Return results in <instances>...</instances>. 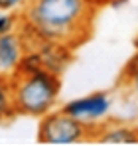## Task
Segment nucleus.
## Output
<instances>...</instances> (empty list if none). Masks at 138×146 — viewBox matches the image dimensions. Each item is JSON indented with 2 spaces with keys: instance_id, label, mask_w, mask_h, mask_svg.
Masks as SVG:
<instances>
[{
  "instance_id": "f257e3e1",
  "label": "nucleus",
  "mask_w": 138,
  "mask_h": 146,
  "mask_svg": "<svg viewBox=\"0 0 138 146\" xmlns=\"http://www.w3.org/2000/svg\"><path fill=\"white\" fill-rule=\"evenodd\" d=\"M97 10L99 6L89 0H26L18 30L26 40L75 49L91 38Z\"/></svg>"
},
{
  "instance_id": "f03ea898",
  "label": "nucleus",
  "mask_w": 138,
  "mask_h": 146,
  "mask_svg": "<svg viewBox=\"0 0 138 146\" xmlns=\"http://www.w3.org/2000/svg\"><path fill=\"white\" fill-rule=\"evenodd\" d=\"M10 93L16 117L40 119L55 109L61 93V75L36 69L16 73L10 79Z\"/></svg>"
},
{
  "instance_id": "7ed1b4c3",
  "label": "nucleus",
  "mask_w": 138,
  "mask_h": 146,
  "mask_svg": "<svg viewBox=\"0 0 138 146\" xmlns=\"http://www.w3.org/2000/svg\"><path fill=\"white\" fill-rule=\"evenodd\" d=\"M101 126V124H99ZM99 126L83 124L77 119L69 117L67 113L59 111H49L47 115L40 117L38 124V142L40 144H53V146H69L79 144L89 138H95Z\"/></svg>"
},
{
  "instance_id": "20e7f679",
  "label": "nucleus",
  "mask_w": 138,
  "mask_h": 146,
  "mask_svg": "<svg viewBox=\"0 0 138 146\" xmlns=\"http://www.w3.org/2000/svg\"><path fill=\"white\" fill-rule=\"evenodd\" d=\"M111 109H113V99L107 91H95L91 95L67 101L61 107L63 113H67L69 117L77 119L83 124H89V126L103 124L101 121H105L109 117Z\"/></svg>"
},
{
  "instance_id": "39448f33",
  "label": "nucleus",
  "mask_w": 138,
  "mask_h": 146,
  "mask_svg": "<svg viewBox=\"0 0 138 146\" xmlns=\"http://www.w3.org/2000/svg\"><path fill=\"white\" fill-rule=\"evenodd\" d=\"M26 51H28V46L20 30L0 36V77L2 79L10 81L18 73L20 61Z\"/></svg>"
},
{
  "instance_id": "423d86ee",
  "label": "nucleus",
  "mask_w": 138,
  "mask_h": 146,
  "mask_svg": "<svg viewBox=\"0 0 138 146\" xmlns=\"http://www.w3.org/2000/svg\"><path fill=\"white\" fill-rule=\"evenodd\" d=\"M95 138L103 144H138V128L128 124H101Z\"/></svg>"
},
{
  "instance_id": "0eeeda50",
  "label": "nucleus",
  "mask_w": 138,
  "mask_h": 146,
  "mask_svg": "<svg viewBox=\"0 0 138 146\" xmlns=\"http://www.w3.org/2000/svg\"><path fill=\"white\" fill-rule=\"evenodd\" d=\"M118 83L138 101V51H136V55L124 65V71L120 75Z\"/></svg>"
},
{
  "instance_id": "6e6552de",
  "label": "nucleus",
  "mask_w": 138,
  "mask_h": 146,
  "mask_svg": "<svg viewBox=\"0 0 138 146\" xmlns=\"http://www.w3.org/2000/svg\"><path fill=\"white\" fill-rule=\"evenodd\" d=\"M14 105H12V93H10V81L0 77V122L14 119Z\"/></svg>"
},
{
  "instance_id": "1a4fd4ad",
  "label": "nucleus",
  "mask_w": 138,
  "mask_h": 146,
  "mask_svg": "<svg viewBox=\"0 0 138 146\" xmlns=\"http://www.w3.org/2000/svg\"><path fill=\"white\" fill-rule=\"evenodd\" d=\"M20 28V14L16 12H0V36L16 32Z\"/></svg>"
},
{
  "instance_id": "9d476101",
  "label": "nucleus",
  "mask_w": 138,
  "mask_h": 146,
  "mask_svg": "<svg viewBox=\"0 0 138 146\" xmlns=\"http://www.w3.org/2000/svg\"><path fill=\"white\" fill-rule=\"evenodd\" d=\"M24 4L26 0H0V12H16Z\"/></svg>"
},
{
  "instance_id": "9b49d317",
  "label": "nucleus",
  "mask_w": 138,
  "mask_h": 146,
  "mask_svg": "<svg viewBox=\"0 0 138 146\" xmlns=\"http://www.w3.org/2000/svg\"><path fill=\"white\" fill-rule=\"evenodd\" d=\"M89 2H93V4H95V6H99V8H101V6H103V4H109V2H111V0H89Z\"/></svg>"
}]
</instances>
